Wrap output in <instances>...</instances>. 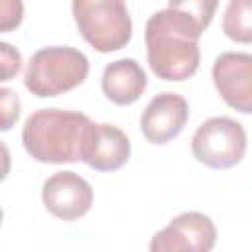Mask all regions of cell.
Returning <instances> with one entry per match:
<instances>
[{
    "instance_id": "7c38bea8",
    "label": "cell",
    "mask_w": 252,
    "mask_h": 252,
    "mask_svg": "<svg viewBox=\"0 0 252 252\" xmlns=\"http://www.w3.org/2000/svg\"><path fill=\"white\" fill-rule=\"evenodd\" d=\"M222 32L236 43H252V0H230L226 4Z\"/></svg>"
},
{
    "instance_id": "52a82bcc",
    "label": "cell",
    "mask_w": 252,
    "mask_h": 252,
    "mask_svg": "<svg viewBox=\"0 0 252 252\" xmlns=\"http://www.w3.org/2000/svg\"><path fill=\"white\" fill-rule=\"evenodd\" d=\"M213 83L230 108L252 114V53H220L213 63Z\"/></svg>"
},
{
    "instance_id": "5bb4252c",
    "label": "cell",
    "mask_w": 252,
    "mask_h": 252,
    "mask_svg": "<svg viewBox=\"0 0 252 252\" xmlns=\"http://www.w3.org/2000/svg\"><path fill=\"white\" fill-rule=\"evenodd\" d=\"M0 51H2V81H10L22 67V55L6 41L0 43Z\"/></svg>"
},
{
    "instance_id": "ba28073f",
    "label": "cell",
    "mask_w": 252,
    "mask_h": 252,
    "mask_svg": "<svg viewBox=\"0 0 252 252\" xmlns=\"http://www.w3.org/2000/svg\"><path fill=\"white\" fill-rule=\"evenodd\" d=\"M45 209L61 220H77L91 211L93 187L75 171H57L41 187Z\"/></svg>"
},
{
    "instance_id": "4fadbf2b",
    "label": "cell",
    "mask_w": 252,
    "mask_h": 252,
    "mask_svg": "<svg viewBox=\"0 0 252 252\" xmlns=\"http://www.w3.org/2000/svg\"><path fill=\"white\" fill-rule=\"evenodd\" d=\"M0 100H2V130H10L20 116V100L18 94L6 87L0 89Z\"/></svg>"
},
{
    "instance_id": "30bf717a",
    "label": "cell",
    "mask_w": 252,
    "mask_h": 252,
    "mask_svg": "<svg viewBox=\"0 0 252 252\" xmlns=\"http://www.w3.org/2000/svg\"><path fill=\"white\" fill-rule=\"evenodd\" d=\"M130 159V140L114 124H93L83 161L94 171H116Z\"/></svg>"
},
{
    "instance_id": "8fae6325",
    "label": "cell",
    "mask_w": 252,
    "mask_h": 252,
    "mask_svg": "<svg viewBox=\"0 0 252 252\" xmlns=\"http://www.w3.org/2000/svg\"><path fill=\"white\" fill-rule=\"evenodd\" d=\"M100 85L104 96L110 102L118 106H128L134 104L144 94L148 87V77L136 59L124 57L104 67Z\"/></svg>"
},
{
    "instance_id": "8992f818",
    "label": "cell",
    "mask_w": 252,
    "mask_h": 252,
    "mask_svg": "<svg viewBox=\"0 0 252 252\" xmlns=\"http://www.w3.org/2000/svg\"><path fill=\"white\" fill-rule=\"evenodd\" d=\"M217 242V226L211 217L187 211L169 220L150 240V252H211Z\"/></svg>"
},
{
    "instance_id": "277c9868",
    "label": "cell",
    "mask_w": 252,
    "mask_h": 252,
    "mask_svg": "<svg viewBox=\"0 0 252 252\" xmlns=\"http://www.w3.org/2000/svg\"><path fill=\"white\" fill-rule=\"evenodd\" d=\"M73 18L83 39L98 53L118 51L132 37V18L120 0H75Z\"/></svg>"
},
{
    "instance_id": "5b68a950",
    "label": "cell",
    "mask_w": 252,
    "mask_h": 252,
    "mask_svg": "<svg viewBox=\"0 0 252 252\" xmlns=\"http://www.w3.org/2000/svg\"><path fill=\"white\" fill-rule=\"evenodd\" d=\"M246 130L228 116L205 120L191 138L193 158L211 169H228L242 161L246 154Z\"/></svg>"
},
{
    "instance_id": "6da1fadb",
    "label": "cell",
    "mask_w": 252,
    "mask_h": 252,
    "mask_svg": "<svg viewBox=\"0 0 252 252\" xmlns=\"http://www.w3.org/2000/svg\"><path fill=\"white\" fill-rule=\"evenodd\" d=\"M217 2H169L146 24V55L152 73L163 81H185L201 63L199 37L209 28Z\"/></svg>"
},
{
    "instance_id": "7a4b0ae2",
    "label": "cell",
    "mask_w": 252,
    "mask_h": 252,
    "mask_svg": "<svg viewBox=\"0 0 252 252\" xmlns=\"http://www.w3.org/2000/svg\"><path fill=\"white\" fill-rule=\"evenodd\" d=\"M93 120L75 110L39 108L22 128V144L28 156L41 163L83 161L85 144Z\"/></svg>"
},
{
    "instance_id": "9c48e42d",
    "label": "cell",
    "mask_w": 252,
    "mask_h": 252,
    "mask_svg": "<svg viewBox=\"0 0 252 252\" xmlns=\"http://www.w3.org/2000/svg\"><path fill=\"white\" fill-rule=\"evenodd\" d=\"M189 118V104L177 93L156 94L140 116V130L150 144L163 146L177 138Z\"/></svg>"
},
{
    "instance_id": "3957f363",
    "label": "cell",
    "mask_w": 252,
    "mask_h": 252,
    "mask_svg": "<svg viewBox=\"0 0 252 252\" xmlns=\"http://www.w3.org/2000/svg\"><path fill=\"white\" fill-rule=\"evenodd\" d=\"M89 75V59L69 45H53L35 51L26 67L24 85L39 96L49 98L79 87Z\"/></svg>"
}]
</instances>
